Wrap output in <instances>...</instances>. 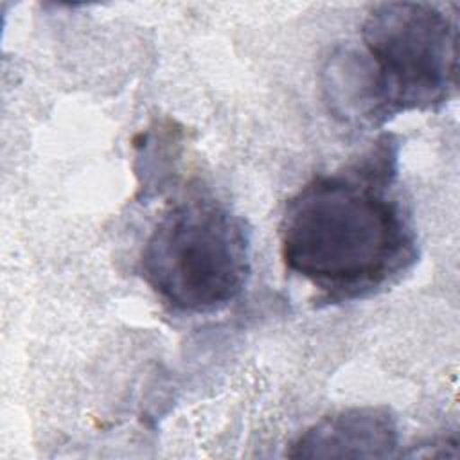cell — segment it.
<instances>
[{
	"label": "cell",
	"mask_w": 460,
	"mask_h": 460,
	"mask_svg": "<svg viewBox=\"0 0 460 460\" xmlns=\"http://www.w3.org/2000/svg\"><path fill=\"white\" fill-rule=\"evenodd\" d=\"M140 273L172 311H219L248 282L250 228L217 199L181 201L164 212L147 235Z\"/></svg>",
	"instance_id": "3"
},
{
	"label": "cell",
	"mask_w": 460,
	"mask_h": 460,
	"mask_svg": "<svg viewBox=\"0 0 460 460\" xmlns=\"http://www.w3.org/2000/svg\"><path fill=\"white\" fill-rule=\"evenodd\" d=\"M399 428L386 406L347 408L309 426L288 451L289 458H390Z\"/></svg>",
	"instance_id": "4"
},
{
	"label": "cell",
	"mask_w": 460,
	"mask_h": 460,
	"mask_svg": "<svg viewBox=\"0 0 460 460\" xmlns=\"http://www.w3.org/2000/svg\"><path fill=\"white\" fill-rule=\"evenodd\" d=\"M458 18L431 2L374 5L359 49L338 47L323 68L331 111L377 128L404 111L442 108L456 92Z\"/></svg>",
	"instance_id": "2"
},
{
	"label": "cell",
	"mask_w": 460,
	"mask_h": 460,
	"mask_svg": "<svg viewBox=\"0 0 460 460\" xmlns=\"http://www.w3.org/2000/svg\"><path fill=\"white\" fill-rule=\"evenodd\" d=\"M399 142L383 133L358 158L307 180L279 223L286 270L327 305L394 286L419 261L413 219L395 190Z\"/></svg>",
	"instance_id": "1"
}]
</instances>
